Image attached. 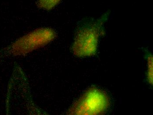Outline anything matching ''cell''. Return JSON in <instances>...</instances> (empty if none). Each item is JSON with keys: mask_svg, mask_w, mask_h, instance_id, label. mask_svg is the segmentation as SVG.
I'll return each instance as SVG.
<instances>
[{"mask_svg": "<svg viewBox=\"0 0 153 115\" xmlns=\"http://www.w3.org/2000/svg\"><path fill=\"white\" fill-rule=\"evenodd\" d=\"M98 39V31L96 27L88 26L82 28L76 34L73 49L77 56H89L95 53Z\"/></svg>", "mask_w": 153, "mask_h": 115, "instance_id": "cell-2", "label": "cell"}, {"mask_svg": "<svg viewBox=\"0 0 153 115\" xmlns=\"http://www.w3.org/2000/svg\"><path fill=\"white\" fill-rule=\"evenodd\" d=\"M55 37V33L51 29L36 30L16 41L6 50L9 55H19L45 45Z\"/></svg>", "mask_w": 153, "mask_h": 115, "instance_id": "cell-1", "label": "cell"}, {"mask_svg": "<svg viewBox=\"0 0 153 115\" xmlns=\"http://www.w3.org/2000/svg\"><path fill=\"white\" fill-rule=\"evenodd\" d=\"M61 0H38L39 7L46 10H50L59 3Z\"/></svg>", "mask_w": 153, "mask_h": 115, "instance_id": "cell-4", "label": "cell"}, {"mask_svg": "<svg viewBox=\"0 0 153 115\" xmlns=\"http://www.w3.org/2000/svg\"><path fill=\"white\" fill-rule=\"evenodd\" d=\"M106 104V98L101 92H90L79 103L76 110L79 114L96 113L104 109Z\"/></svg>", "mask_w": 153, "mask_h": 115, "instance_id": "cell-3", "label": "cell"}]
</instances>
